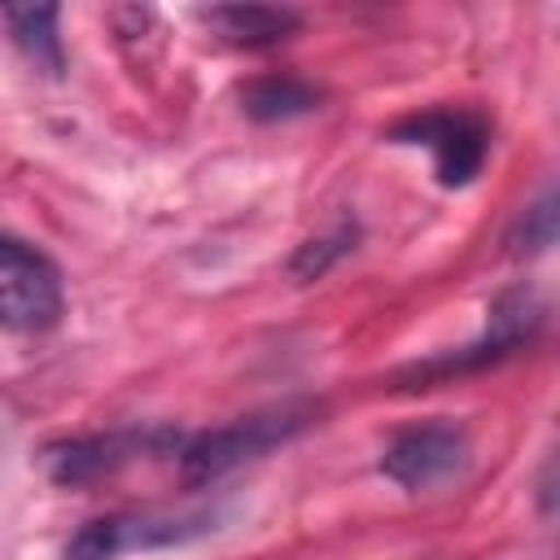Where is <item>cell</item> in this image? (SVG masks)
<instances>
[{"mask_svg": "<svg viewBox=\"0 0 560 560\" xmlns=\"http://www.w3.org/2000/svg\"><path fill=\"white\" fill-rule=\"evenodd\" d=\"M306 424H315V407L311 402H280V407H262L249 416H236L219 429H206L197 438H188L179 446V472L188 486H206L228 477L232 468L267 455L271 446L298 438Z\"/></svg>", "mask_w": 560, "mask_h": 560, "instance_id": "cell-1", "label": "cell"}, {"mask_svg": "<svg viewBox=\"0 0 560 560\" xmlns=\"http://www.w3.org/2000/svg\"><path fill=\"white\" fill-rule=\"evenodd\" d=\"M219 529V512H114L101 521H88L70 542L66 560H118L131 551H166L197 542Z\"/></svg>", "mask_w": 560, "mask_h": 560, "instance_id": "cell-2", "label": "cell"}, {"mask_svg": "<svg viewBox=\"0 0 560 560\" xmlns=\"http://www.w3.org/2000/svg\"><path fill=\"white\" fill-rule=\"evenodd\" d=\"M66 311V284L57 262L13 236L0 232V328L9 332H48Z\"/></svg>", "mask_w": 560, "mask_h": 560, "instance_id": "cell-3", "label": "cell"}, {"mask_svg": "<svg viewBox=\"0 0 560 560\" xmlns=\"http://www.w3.org/2000/svg\"><path fill=\"white\" fill-rule=\"evenodd\" d=\"M389 140L429 149L438 179L446 188H464L490 153V122L477 109H424L394 122Z\"/></svg>", "mask_w": 560, "mask_h": 560, "instance_id": "cell-4", "label": "cell"}, {"mask_svg": "<svg viewBox=\"0 0 560 560\" xmlns=\"http://www.w3.org/2000/svg\"><path fill=\"white\" fill-rule=\"evenodd\" d=\"M468 429L455 424V420H420V424H407L389 438V446L381 451V472L407 490V494H420V490H433L442 481H451L464 464H468Z\"/></svg>", "mask_w": 560, "mask_h": 560, "instance_id": "cell-5", "label": "cell"}, {"mask_svg": "<svg viewBox=\"0 0 560 560\" xmlns=\"http://www.w3.org/2000/svg\"><path fill=\"white\" fill-rule=\"evenodd\" d=\"M184 442L171 429H114V433H96V438H74L61 446L44 451V468L52 481L61 486H79V481H96L118 472L131 459L144 455H162V451H179Z\"/></svg>", "mask_w": 560, "mask_h": 560, "instance_id": "cell-6", "label": "cell"}, {"mask_svg": "<svg viewBox=\"0 0 560 560\" xmlns=\"http://www.w3.org/2000/svg\"><path fill=\"white\" fill-rule=\"evenodd\" d=\"M542 324V302L529 293V289H508L494 298L490 306V319H486V337L464 346L459 354L451 359H433L424 368H416V376H433V372H468V368H481V363H494L503 354H512L516 346H525Z\"/></svg>", "mask_w": 560, "mask_h": 560, "instance_id": "cell-7", "label": "cell"}, {"mask_svg": "<svg viewBox=\"0 0 560 560\" xmlns=\"http://www.w3.org/2000/svg\"><path fill=\"white\" fill-rule=\"evenodd\" d=\"M201 22L236 48H271L302 26V13L289 4H210Z\"/></svg>", "mask_w": 560, "mask_h": 560, "instance_id": "cell-8", "label": "cell"}, {"mask_svg": "<svg viewBox=\"0 0 560 560\" xmlns=\"http://www.w3.org/2000/svg\"><path fill=\"white\" fill-rule=\"evenodd\" d=\"M0 22H4L9 39L26 52V61L35 70L61 74L66 52H61V35H57V22H61V9L57 4H4L0 9Z\"/></svg>", "mask_w": 560, "mask_h": 560, "instance_id": "cell-9", "label": "cell"}, {"mask_svg": "<svg viewBox=\"0 0 560 560\" xmlns=\"http://www.w3.org/2000/svg\"><path fill=\"white\" fill-rule=\"evenodd\" d=\"M245 114L262 118V122H276V118H293V114H311L319 105V92L293 74H271V79H254L245 92Z\"/></svg>", "mask_w": 560, "mask_h": 560, "instance_id": "cell-10", "label": "cell"}, {"mask_svg": "<svg viewBox=\"0 0 560 560\" xmlns=\"http://www.w3.org/2000/svg\"><path fill=\"white\" fill-rule=\"evenodd\" d=\"M556 241V197L542 192L521 219H516V232H512V249L516 254H538Z\"/></svg>", "mask_w": 560, "mask_h": 560, "instance_id": "cell-11", "label": "cell"}, {"mask_svg": "<svg viewBox=\"0 0 560 560\" xmlns=\"http://www.w3.org/2000/svg\"><path fill=\"white\" fill-rule=\"evenodd\" d=\"M350 236H354V232H346V228H341L337 236H324V241H311V245H306V249L298 254V262H293V271H298L302 280H311V276H319V271H324V267H328V262H332L337 254H346V241H350Z\"/></svg>", "mask_w": 560, "mask_h": 560, "instance_id": "cell-12", "label": "cell"}]
</instances>
